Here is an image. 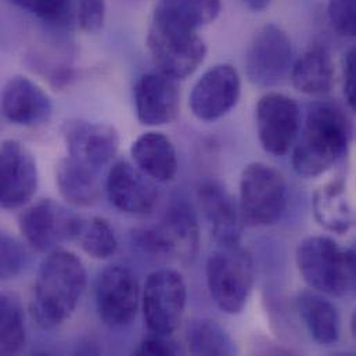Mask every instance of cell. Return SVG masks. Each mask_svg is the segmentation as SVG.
<instances>
[{
    "instance_id": "obj_9",
    "label": "cell",
    "mask_w": 356,
    "mask_h": 356,
    "mask_svg": "<svg viewBox=\"0 0 356 356\" xmlns=\"http://www.w3.org/2000/svg\"><path fill=\"white\" fill-rule=\"evenodd\" d=\"M293 67V43L284 29L266 24L257 31L245 53L248 81L259 88L277 85Z\"/></svg>"
},
{
    "instance_id": "obj_29",
    "label": "cell",
    "mask_w": 356,
    "mask_h": 356,
    "mask_svg": "<svg viewBox=\"0 0 356 356\" xmlns=\"http://www.w3.org/2000/svg\"><path fill=\"white\" fill-rule=\"evenodd\" d=\"M28 264V254L21 241L8 233L0 236V277L11 280L17 277Z\"/></svg>"
},
{
    "instance_id": "obj_32",
    "label": "cell",
    "mask_w": 356,
    "mask_h": 356,
    "mask_svg": "<svg viewBox=\"0 0 356 356\" xmlns=\"http://www.w3.org/2000/svg\"><path fill=\"white\" fill-rule=\"evenodd\" d=\"M106 0H76L78 24L89 33L100 31L106 21Z\"/></svg>"
},
{
    "instance_id": "obj_17",
    "label": "cell",
    "mask_w": 356,
    "mask_h": 356,
    "mask_svg": "<svg viewBox=\"0 0 356 356\" xmlns=\"http://www.w3.org/2000/svg\"><path fill=\"white\" fill-rule=\"evenodd\" d=\"M138 120L146 127H161L174 122L180 111L178 81L153 71L142 75L135 86Z\"/></svg>"
},
{
    "instance_id": "obj_21",
    "label": "cell",
    "mask_w": 356,
    "mask_h": 356,
    "mask_svg": "<svg viewBox=\"0 0 356 356\" xmlns=\"http://www.w3.org/2000/svg\"><path fill=\"white\" fill-rule=\"evenodd\" d=\"M296 307L309 336L319 346H334L340 339V316L337 308L325 294L304 290L296 298Z\"/></svg>"
},
{
    "instance_id": "obj_15",
    "label": "cell",
    "mask_w": 356,
    "mask_h": 356,
    "mask_svg": "<svg viewBox=\"0 0 356 356\" xmlns=\"http://www.w3.org/2000/svg\"><path fill=\"white\" fill-rule=\"evenodd\" d=\"M138 167L127 161L115 163L106 179L108 201L121 212L146 216L150 215L159 202L156 184Z\"/></svg>"
},
{
    "instance_id": "obj_24",
    "label": "cell",
    "mask_w": 356,
    "mask_h": 356,
    "mask_svg": "<svg viewBox=\"0 0 356 356\" xmlns=\"http://www.w3.org/2000/svg\"><path fill=\"white\" fill-rule=\"evenodd\" d=\"M312 209L316 222L332 233L344 234L354 223L343 180H333L318 187L312 197Z\"/></svg>"
},
{
    "instance_id": "obj_30",
    "label": "cell",
    "mask_w": 356,
    "mask_h": 356,
    "mask_svg": "<svg viewBox=\"0 0 356 356\" xmlns=\"http://www.w3.org/2000/svg\"><path fill=\"white\" fill-rule=\"evenodd\" d=\"M15 7L50 24H61L71 8V0H8Z\"/></svg>"
},
{
    "instance_id": "obj_18",
    "label": "cell",
    "mask_w": 356,
    "mask_h": 356,
    "mask_svg": "<svg viewBox=\"0 0 356 356\" xmlns=\"http://www.w3.org/2000/svg\"><path fill=\"white\" fill-rule=\"evenodd\" d=\"M200 211L216 244L240 243L245 225L238 202L223 184L216 180H204L197 188Z\"/></svg>"
},
{
    "instance_id": "obj_14",
    "label": "cell",
    "mask_w": 356,
    "mask_h": 356,
    "mask_svg": "<svg viewBox=\"0 0 356 356\" xmlns=\"http://www.w3.org/2000/svg\"><path fill=\"white\" fill-rule=\"evenodd\" d=\"M38 165L32 153L17 140H4L0 149V205L18 209L26 205L38 188Z\"/></svg>"
},
{
    "instance_id": "obj_31",
    "label": "cell",
    "mask_w": 356,
    "mask_h": 356,
    "mask_svg": "<svg viewBox=\"0 0 356 356\" xmlns=\"http://www.w3.org/2000/svg\"><path fill=\"white\" fill-rule=\"evenodd\" d=\"M327 19L341 36L356 38V0H329Z\"/></svg>"
},
{
    "instance_id": "obj_3",
    "label": "cell",
    "mask_w": 356,
    "mask_h": 356,
    "mask_svg": "<svg viewBox=\"0 0 356 356\" xmlns=\"http://www.w3.org/2000/svg\"><path fill=\"white\" fill-rule=\"evenodd\" d=\"M209 296L226 315L244 311L255 282L251 254L240 243L218 244L205 265Z\"/></svg>"
},
{
    "instance_id": "obj_28",
    "label": "cell",
    "mask_w": 356,
    "mask_h": 356,
    "mask_svg": "<svg viewBox=\"0 0 356 356\" xmlns=\"http://www.w3.org/2000/svg\"><path fill=\"white\" fill-rule=\"evenodd\" d=\"M25 343V316L21 301L14 293H3L0 297V353L1 355L19 354Z\"/></svg>"
},
{
    "instance_id": "obj_33",
    "label": "cell",
    "mask_w": 356,
    "mask_h": 356,
    "mask_svg": "<svg viewBox=\"0 0 356 356\" xmlns=\"http://www.w3.org/2000/svg\"><path fill=\"white\" fill-rule=\"evenodd\" d=\"M136 355H179L181 350L171 339V336H161L150 333L135 351Z\"/></svg>"
},
{
    "instance_id": "obj_10",
    "label": "cell",
    "mask_w": 356,
    "mask_h": 356,
    "mask_svg": "<svg viewBox=\"0 0 356 356\" xmlns=\"http://www.w3.org/2000/svg\"><path fill=\"white\" fill-rule=\"evenodd\" d=\"M96 309L102 322L110 329H125L135 321L140 289L135 273L121 265L104 268L95 287Z\"/></svg>"
},
{
    "instance_id": "obj_12",
    "label": "cell",
    "mask_w": 356,
    "mask_h": 356,
    "mask_svg": "<svg viewBox=\"0 0 356 356\" xmlns=\"http://www.w3.org/2000/svg\"><path fill=\"white\" fill-rule=\"evenodd\" d=\"M78 216L50 198H43L25 208L18 218V227L26 244L40 254L58 250L64 241H72Z\"/></svg>"
},
{
    "instance_id": "obj_35",
    "label": "cell",
    "mask_w": 356,
    "mask_h": 356,
    "mask_svg": "<svg viewBox=\"0 0 356 356\" xmlns=\"http://www.w3.org/2000/svg\"><path fill=\"white\" fill-rule=\"evenodd\" d=\"M344 255L348 296H356V240L347 248H344Z\"/></svg>"
},
{
    "instance_id": "obj_34",
    "label": "cell",
    "mask_w": 356,
    "mask_h": 356,
    "mask_svg": "<svg viewBox=\"0 0 356 356\" xmlns=\"http://www.w3.org/2000/svg\"><path fill=\"white\" fill-rule=\"evenodd\" d=\"M344 96L356 114V46L347 53L344 63Z\"/></svg>"
},
{
    "instance_id": "obj_36",
    "label": "cell",
    "mask_w": 356,
    "mask_h": 356,
    "mask_svg": "<svg viewBox=\"0 0 356 356\" xmlns=\"http://www.w3.org/2000/svg\"><path fill=\"white\" fill-rule=\"evenodd\" d=\"M248 10L251 11H262L265 10L272 0H240Z\"/></svg>"
},
{
    "instance_id": "obj_22",
    "label": "cell",
    "mask_w": 356,
    "mask_h": 356,
    "mask_svg": "<svg viewBox=\"0 0 356 356\" xmlns=\"http://www.w3.org/2000/svg\"><path fill=\"white\" fill-rule=\"evenodd\" d=\"M291 81L297 90L321 96L332 90L334 82V63L325 46L308 49L291 67Z\"/></svg>"
},
{
    "instance_id": "obj_13",
    "label": "cell",
    "mask_w": 356,
    "mask_h": 356,
    "mask_svg": "<svg viewBox=\"0 0 356 356\" xmlns=\"http://www.w3.org/2000/svg\"><path fill=\"white\" fill-rule=\"evenodd\" d=\"M241 79L230 64H216L193 86L188 104L195 118L213 122L229 114L238 103Z\"/></svg>"
},
{
    "instance_id": "obj_2",
    "label": "cell",
    "mask_w": 356,
    "mask_h": 356,
    "mask_svg": "<svg viewBox=\"0 0 356 356\" xmlns=\"http://www.w3.org/2000/svg\"><path fill=\"white\" fill-rule=\"evenodd\" d=\"M82 261L65 250H54L42 261L31 301V314L43 330L65 323L75 312L86 289Z\"/></svg>"
},
{
    "instance_id": "obj_11",
    "label": "cell",
    "mask_w": 356,
    "mask_h": 356,
    "mask_svg": "<svg viewBox=\"0 0 356 356\" xmlns=\"http://www.w3.org/2000/svg\"><path fill=\"white\" fill-rule=\"evenodd\" d=\"M255 122L262 149L282 157L296 145L302 117L296 100L283 93L270 92L259 99L255 107Z\"/></svg>"
},
{
    "instance_id": "obj_20",
    "label": "cell",
    "mask_w": 356,
    "mask_h": 356,
    "mask_svg": "<svg viewBox=\"0 0 356 356\" xmlns=\"http://www.w3.org/2000/svg\"><path fill=\"white\" fill-rule=\"evenodd\" d=\"M136 167L156 181H171L178 174L177 149L171 139L161 132L140 135L131 147Z\"/></svg>"
},
{
    "instance_id": "obj_26",
    "label": "cell",
    "mask_w": 356,
    "mask_h": 356,
    "mask_svg": "<svg viewBox=\"0 0 356 356\" xmlns=\"http://www.w3.org/2000/svg\"><path fill=\"white\" fill-rule=\"evenodd\" d=\"M72 241L78 243L85 254L95 259H108L118 248V238L111 223L100 216H78L72 233Z\"/></svg>"
},
{
    "instance_id": "obj_5",
    "label": "cell",
    "mask_w": 356,
    "mask_h": 356,
    "mask_svg": "<svg viewBox=\"0 0 356 356\" xmlns=\"http://www.w3.org/2000/svg\"><path fill=\"white\" fill-rule=\"evenodd\" d=\"M147 47L159 71L177 81L190 76L204 61L207 46L197 31L153 15Z\"/></svg>"
},
{
    "instance_id": "obj_27",
    "label": "cell",
    "mask_w": 356,
    "mask_h": 356,
    "mask_svg": "<svg viewBox=\"0 0 356 356\" xmlns=\"http://www.w3.org/2000/svg\"><path fill=\"white\" fill-rule=\"evenodd\" d=\"M222 0H159L154 17L197 31L216 19Z\"/></svg>"
},
{
    "instance_id": "obj_37",
    "label": "cell",
    "mask_w": 356,
    "mask_h": 356,
    "mask_svg": "<svg viewBox=\"0 0 356 356\" xmlns=\"http://www.w3.org/2000/svg\"><path fill=\"white\" fill-rule=\"evenodd\" d=\"M351 330H353V334H354V339L356 340V309L353 315V319H351Z\"/></svg>"
},
{
    "instance_id": "obj_6",
    "label": "cell",
    "mask_w": 356,
    "mask_h": 356,
    "mask_svg": "<svg viewBox=\"0 0 356 356\" xmlns=\"http://www.w3.org/2000/svg\"><path fill=\"white\" fill-rule=\"evenodd\" d=\"M136 245L145 252L174 255L181 262H193L200 248V226L191 205L179 200L171 204L160 223L136 230Z\"/></svg>"
},
{
    "instance_id": "obj_25",
    "label": "cell",
    "mask_w": 356,
    "mask_h": 356,
    "mask_svg": "<svg viewBox=\"0 0 356 356\" xmlns=\"http://www.w3.org/2000/svg\"><path fill=\"white\" fill-rule=\"evenodd\" d=\"M186 343L193 355L232 356L238 350L232 336L212 319H194L187 325Z\"/></svg>"
},
{
    "instance_id": "obj_4",
    "label": "cell",
    "mask_w": 356,
    "mask_h": 356,
    "mask_svg": "<svg viewBox=\"0 0 356 356\" xmlns=\"http://www.w3.org/2000/svg\"><path fill=\"white\" fill-rule=\"evenodd\" d=\"M238 207L248 226L277 223L287 207V184L283 175L265 163L248 164L240 177Z\"/></svg>"
},
{
    "instance_id": "obj_7",
    "label": "cell",
    "mask_w": 356,
    "mask_h": 356,
    "mask_svg": "<svg viewBox=\"0 0 356 356\" xmlns=\"http://www.w3.org/2000/svg\"><path fill=\"white\" fill-rule=\"evenodd\" d=\"M296 261L302 279L312 290L332 297L348 296L344 248L333 238H304L297 247Z\"/></svg>"
},
{
    "instance_id": "obj_8",
    "label": "cell",
    "mask_w": 356,
    "mask_h": 356,
    "mask_svg": "<svg viewBox=\"0 0 356 356\" xmlns=\"http://www.w3.org/2000/svg\"><path fill=\"white\" fill-rule=\"evenodd\" d=\"M187 287L178 270L163 268L152 272L145 283L142 308L150 333L172 336L181 322Z\"/></svg>"
},
{
    "instance_id": "obj_1",
    "label": "cell",
    "mask_w": 356,
    "mask_h": 356,
    "mask_svg": "<svg viewBox=\"0 0 356 356\" xmlns=\"http://www.w3.org/2000/svg\"><path fill=\"white\" fill-rule=\"evenodd\" d=\"M353 124L334 103L309 106L293 150V168L302 178H316L341 163L350 152Z\"/></svg>"
},
{
    "instance_id": "obj_23",
    "label": "cell",
    "mask_w": 356,
    "mask_h": 356,
    "mask_svg": "<svg viewBox=\"0 0 356 356\" xmlns=\"http://www.w3.org/2000/svg\"><path fill=\"white\" fill-rule=\"evenodd\" d=\"M56 184L61 197L76 207L92 205L100 193L99 171L70 156L56 167Z\"/></svg>"
},
{
    "instance_id": "obj_19",
    "label": "cell",
    "mask_w": 356,
    "mask_h": 356,
    "mask_svg": "<svg viewBox=\"0 0 356 356\" xmlns=\"http://www.w3.org/2000/svg\"><path fill=\"white\" fill-rule=\"evenodd\" d=\"M51 110L50 97L29 78L15 75L6 82L1 92V113L8 122L38 127L50 120Z\"/></svg>"
},
{
    "instance_id": "obj_16",
    "label": "cell",
    "mask_w": 356,
    "mask_h": 356,
    "mask_svg": "<svg viewBox=\"0 0 356 356\" xmlns=\"http://www.w3.org/2000/svg\"><path fill=\"white\" fill-rule=\"evenodd\" d=\"M63 136L70 157L100 171L120 149L118 131L102 122L70 121L63 128Z\"/></svg>"
}]
</instances>
